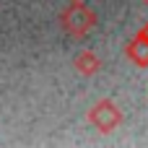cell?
Here are the masks:
<instances>
[{
	"mask_svg": "<svg viewBox=\"0 0 148 148\" xmlns=\"http://www.w3.org/2000/svg\"><path fill=\"white\" fill-rule=\"evenodd\" d=\"M60 23H62V31L70 36V39H83L94 31L96 26V13L83 3V0H73L62 16H60Z\"/></svg>",
	"mask_w": 148,
	"mask_h": 148,
	"instance_id": "1",
	"label": "cell"
},
{
	"mask_svg": "<svg viewBox=\"0 0 148 148\" xmlns=\"http://www.w3.org/2000/svg\"><path fill=\"white\" fill-rule=\"evenodd\" d=\"M88 122L99 130V133H114L122 125V109L117 107V101L112 99H99L91 109H88Z\"/></svg>",
	"mask_w": 148,
	"mask_h": 148,
	"instance_id": "2",
	"label": "cell"
},
{
	"mask_svg": "<svg viewBox=\"0 0 148 148\" xmlns=\"http://www.w3.org/2000/svg\"><path fill=\"white\" fill-rule=\"evenodd\" d=\"M125 55L130 57V62H135L138 68H148V39L143 31H138L127 44H125Z\"/></svg>",
	"mask_w": 148,
	"mask_h": 148,
	"instance_id": "3",
	"label": "cell"
},
{
	"mask_svg": "<svg viewBox=\"0 0 148 148\" xmlns=\"http://www.w3.org/2000/svg\"><path fill=\"white\" fill-rule=\"evenodd\" d=\"M73 68L81 73V75H96L99 70H101V60H99V55L94 52V49H81L78 55H75V60H73Z\"/></svg>",
	"mask_w": 148,
	"mask_h": 148,
	"instance_id": "4",
	"label": "cell"
},
{
	"mask_svg": "<svg viewBox=\"0 0 148 148\" xmlns=\"http://www.w3.org/2000/svg\"><path fill=\"white\" fill-rule=\"evenodd\" d=\"M140 31H143V34H146V39H148V23H146V26H143V29H140Z\"/></svg>",
	"mask_w": 148,
	"mask_h": 148,
	"instance_id": "5",
	"label": "cell"
},
{
	"mask_svg": "<svg viewBox=\"0 0 148 148\" xmlns=\"http://www.w3.org/2000/svg\"><path fill=\"white\" fill-rule=\"evenodd\" d=\"M143 3H146V5H148V0H143Z\"/></svg>",
	"mask_w": 148,
	"mask_h": 148,
	"instance_id": "6",
	"label": "cell"
}]
</instances>
